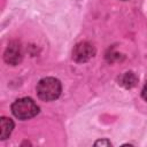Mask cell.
Here are the masks:
<instances>
[{
	"label": "cell",
	"instance_id": "obj_1",
	"mask_svg": "<svg viewBox=\"0 0 147 147\" xmlns=\"http://www.w3.org/2000/svg\"><path fill=\"white\" fill-rule=\"evenodd\" d=\"M62 86L59 79L53 77H46L39 80L37 85L38 96L44 101H53L61 94Z\"/></svg>",
	"mask_w": 147,
	"mask_h": 147
},
{
	"label": "cell",
	"instance_id": "obj_2",
	"mask_svg": "<svg viewBox=\"0 0 147 147\" xmlns=\"http://www.w3.org/2000/svg\"><path fill=\"white\" fill-rule=\"evenodd\" d=\"M11 111L16 118L25 121L34 117L39 113V107L32 99L22 98V99H17L11 105Z\"/></svg>",
	"mask_w": 147,
	"mask_h": 147
},
{
	"label": "cell",
	"instance_id": "obj_3",
	"mask_svg": "<svg viewBox=\"0 0 147 147\" xmlns=\"http://www.w3.org/2000/svg\"><path fill=\"white\" fill-rule=\"evenodd\" d=\"M95 55V48L92 44L87 41H82L77 44L72 52V59L78 63H84Z\"/></svg>",
	"mask_w": 147,
	"mask_h": 147
},
{
	"label": "cell",
	"instance_id": "obj_4",
	"mask_svg": "<svg viewBox=\"0 0 147 147\" xmlns=\"http://www.w3.org/2000/svg\"><path fill=\"white\" fill-rule=\"evenodd\" d=\"M23 57V53H22V48L21 45L16 41H11L9 42V45L7 46L5 54H3V59L8 64L11 65H16L22 61Z\"/></svg>",
	"mask_w": 147,
	"mask_h": 147
},
{
	"label": "cell",
	"instance_id": "obj_5",
	"mask_svg": "<svg viewBox=\"0 0 147 147\" xmlns=\"http://www.w3.org/2000/svg\"><path fill=\"white\" fill-rule=\"evenodd\" d=\"M13 129H14L13 121L7 117H1V119H0V139L6 140L10 136Z\"/></svg>",
	"mask_w": 147,
	"mask_h": 147
},
{
	"label": "cell",
	"instance_id": "obj_6",
	"mask_svg": "<svg viewBox=\"0 0 147 147\" xmlns=\"http://www.w3.org/2000/svg\"><path fill=\"white\" fill-rule=\"evenodd\" d=\"M137 83H138V77L132 71H129V72H125L121 77V83L119 84L123 85L126 88H131V87L136 86Z\"/></svg>",
	"mask_w": 147,
	"mask_h": 147
},
{
	"label": "cell",
	"instance_id": "obj_7",
	"mask_svg": "<svg viewBox=\"0 0 147 147\" xmlns=\"http://www.w3.org/2000/svg\"><path fill=\"white\" fill-rule=\"evenodd\" d=\"M94 145H95V146H99V145H101V146H110L111 144H110V141H109V140L103 139V140H99V141H96Z\"/></svg>",
	"mask_w": 147,
	"mask_h": 147
},
{
	"label": "cell",
	"instance_id": "obj_8",
	"mask_svg": "<svg viewBox=\"0 0 147 147\" xmlns=\"http://www.w3.org/2000/svg\"><path fill=\"white\" fill-rule=\"evenodd\" d=\"M141 96H142V99L145 101H147V82L144 85V88H142V92H141Z\"/></svg>",
	"mask_w": 147,
	"mask_h": 147
}]
</instances>
